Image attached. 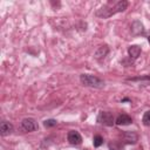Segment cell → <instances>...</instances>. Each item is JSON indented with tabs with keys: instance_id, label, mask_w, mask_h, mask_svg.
Wrapping results in <instances>:
<instances>
[{
	"instance_id": "obj_1",
	"label": "cell",
	"mask_w": 150,
	"mask_h": 150,
	"mask_svg": "<svg viewBox=\"0 0 150 150\" xmlns=\"http://www.w3.org/2000/svg\"><path fill=\"white\" fill-rule=\"evenodd\" d=\"M127 7H128V1L122 0V1L116 2L114 6H103L102 8H100L96 12V16L107 19V18H110L111 15H114L116 13H120V12L125 11Z\"/></svg>"
},
{
	"instance_id": "obj_2",
	"label": "cell",
	"mask_w": 150,
	"mask_h": 150,
	"mask_svg": "<svg viewBox=\"0 0 150 150\" xmlns=\"http://www.w3.org/2000/svg\"><path fill=\"white\" fill-rule=\"evenodd\" d=\"M80 81L86 87H91V88H103L104 87V81L95 75H91V74H82L80 76Z\"/></svg>"
},
{
	"instance_id": "obj_3",
	"label": "cell",
	"mask_w": 150,
	"mask_h": 150,
	"mask_svg": "<svg viewBox=\"0 0 150 150\" xmlns=\"http://www.w3.org/2000/svg\"><path fill=\"white\" fill-rule=\"evenodd\" d=\"M97 122L107 127H112L115 124V118L114 115L109 111H100L97 115Z\"/></svg>"
},
{
	"instance_id": "obj_4",
	"label": "cell",
	"mask_w": 150,
	"mask_h": 150,
	"mask_svg": "<svg viewBox=\"0 0 150 150\" xmlns=\"http://www.w3.org/2000/svg\"><path fill=\"white\" fill-rule=\"evenodd\" d=\"M21 128L26 132H32V131H35L39 128V125H38V123L34 118L27 117V118H23L21 121Z\"/></svg>"
},
{
	"instance_id": "obj_5",
	"label": "cell",
	"mask_w": 150,
	"mask_h": 150,
	"mask_svg": "<svg viewBox=\"0 0 150 150\" xmlns=\"http://www.w3.org/2000/svg\"><path fill=\"white\" fill-rule=\"evenodd\" d=\"M67 139L71 145H80L82 143V136L76 130H70L67 135Z\"/></svg>"
},
{
	"instance_id": "obj_6",
	"label": "cell",
	"mask_w": 150,
	"mask_h": 150,
	"mask_svg": "<svg viewBox=\"0 0 150 150\" xmlns=\"http://www.w3.org/2000/svg\"><path fill=\"white\" fill-rule=\"evenodd\" d=\"M122 139L125 144H135L138 141V135L134 131H124L122 134Z\"/></svg>"
},
{
	"instance_id": "obj_7",
	"label": "cell",
	"mask_w": 150,
	"mask_h": 150,
	"mask_svg": "<svg viewBox=\"0 0 150 150\" xmlns=\"http://www.w3.org/2000/svg\"><path fill=\"white\" fill-rule=\"evenodd\" d=\"M115 123L117 125H128V124L132 123V118L129 115H127V114H121V115H118L116 117Z\"/></svg>"
},
{
	"instance_id": "obj_8",
	"label": "cell",
	"mask_w": 150,
	"mask_h": 150,
	"mask_svg": "<svg viewBox=\"0 0 150 150\" xmlns=\"http://www.w3.org/2000/svg\"><path fill=\"white\" fill-rule=\"evenodd\" d=\"M13 131V124L9 123L8 121H2L0 123V134L1 136H6L9 135Z\"/></svg>"
},
{
	"instance_id": "obj_9",
	"label": "cell",
	"mask_w": 150,
	"mask_h": 150,
	"mask_svg": "<svg viewBox=\"0 0 150 150\" xmlns=\"http://www.w3.org/2000/svg\"><path fill=\"white\" fill-rule=\"evenodd\" d=\"M141 52H142V49L137 45H132V46H130L128 48V55H129V57L131 60H136L141 55Z\"/></svg>"
},
{
	"instance_id": "obj_10",
	"label": "cell",
	"mask_w": 150,
	"mask_h": 150,
	"mask_svg": "<svg viewBox=\"0 0 150 150\" xmlns=\"http://www.w3.org/2000/svg\"><path fill=\"white\" fill-rule=\"evenodd\" d=\"M108 52H109L108 47H107V46H102V47H100V48L96 50L95 56H96V59H104L105 55L108 54Z\"/></svg>"
},
{
	"instance_id": "obj_11",
	"label": "cell",
	"mask_w": 150,
	"mask_h": 150,
	"mask_svg": "<svg viewBox=\"0 0 150 150\" xmlns=\"http://www.w3.org/2000/svg\"><path fill=\"white\" fill-rule=\"evenodd\" d=\"M135 25L137 26V28H134L131 27V30L135 35H141V34H144V28H143V25L139 22V21H135Z\"/></svg>"
},
{
	"instance_id": "obj_12",
	"label": "cell",
	"mask_w": 150,
	"mask_h": 150,
	"mask_svg": "<svg viewBox=\"0 0 150 150\" xmlns=\"http://www.w3.org/2000/svg\"><path fill=\"white\" fill-rule=\"evenodd\" d=\"M93 144H94V146H95V148H98V146H101V145L103 144V137H102V136H100V135H96V136H94V139H93Z\"/></svg>"
},
{
	"instance_id": "obj_13",
	"label": "cell",
	"mask_w": 150,
	"mask_h": 150,
	"mask_svg": "<svg viewBox=\"0 0 150 150\" xmlns=\"http://www.w3.org/2000/svg\"><path fill=\"white\" fill-rule=\"evenodd\" d=\"M142 122L145 127H150V110L145 111L144 115H143V118H142Z\"/></svg>"
},
{
	"instance_id": "obj_14",
	"label": "cell",
	"mask_w": 150,
	"mask_h": 150,
	"mask_svg": "<svg viewBox=\"0 0 150 150\" xmlns=\"http://www.w3.org/2000/svg\"><path fill=\"white\" fill-rule=\"evenodd\" d=\"M108 148H109V150H123V146L116 142H110L108 144Z\"/></svg>"
},
{
	"instance_id": "obj_15",
	"label": "cell",
	"mask_w": 150,
	"mask_h": 150,
	"mask_svg": "<svg viewBox=\"0 0 150 150\" xmlns=\"http://www.w3.org/2000/svg\"><path fill=\"white\" fill-rule=\"evenodd\" d=\"M56 124H57V121H56V120H53V118L46 120V121L43 122V125H45L46 128H52V127H55Z\"/></svg>"
},
{
	"instance_id": "obj_16",
	"label": "cell",
	"mask_w": 150,
	"mask_h": 150,
	"mask_svg": "<svg viewBox=\"0 0 150 150\" xmlns=\"http://www.w3.org/2000/svg\"><path fill=\"white\" fill-rule=\"evenodd\" d=\"M129 80H132V81H136V80H150V75L143 76V77H134V79H129Z\"/></svg>"
},
{
	"instance_id": "obj_17",
	"label": "cell",
	"mask_w": 150,
	"mask_h": 150,
	"mask_svg": "<svg viewBox=\"0 0 150 150\" xmlns=\"http://www.w3.org/2000/svg\"><path fill=\"white\" fill-rule=\"evenodd\" d=\"M148 40H149V42H150V35H149V36H148Z\"/></svg>"
}]
</instances>
